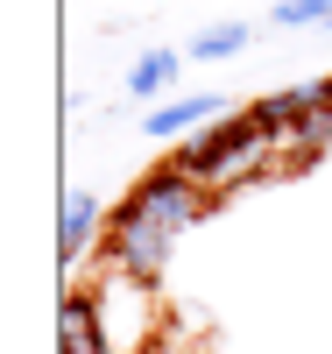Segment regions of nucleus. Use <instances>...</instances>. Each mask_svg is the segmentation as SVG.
Returning <instances> with one entry per match:
<instances>
[{"label": "nucleus", "instance_id": "obj_13", "mask_svg": "<svg viewBox=\"0 0 332 354\" xmlns=\"http://www.w3.org/2000/svg\"><path fill=\"white\" fill-rule=\"evenodd\" d=\"M64 354H113V347H106V340H92V347H64Z\"/></svg>", "mask_w": 332, "mask_h": 354}, {"label": "nucleus", "instance_id": "obj_11", "mask_svg": "<svg viewBox=\"0 0 332 354\" xmlns=\"http://www.w3.org/2000/svg\"><path fill=\"white\" fill-rule=\"evenodd\" d=\"M332 149V106H318L311 121H297V135H290V156L304 163V156H325Z\"/></svg>", "mask_w": 332, "mask_h": 354}, {"label": "nucleus", "instance_id": "obj_3", "mask_svg": "<svg viewBox=\"0 0 332 354\" xmlns=\"http://www.w3.org/2000/svg\"><path fill=\"white\" fill-rule=\"evenodd\" d=\"M170 255H177V227H163L156 213H141L135 198H120V205H113V220H106L99 262H113V270H128V277H148V283H156V277L170 270Z\"/></svg>", "mask_w": 332, "mask_h": 354}, {"label": "nucleus", "instance_id": "obj_7", "mask_svg": "<svg viewBox=\"0 0 332 354\" xmlns=\"http://www.w3.org/2000/svg\"><path fill=\"white\" fill-rule=\"evenodd\" d=\"M226 113V100L219 93H191V100H163V106H148V135L156 142H191V135H205V121H219Z\"/></svg>", "mask_w": 332, "mask_h": 354}, {"label": "nucleus", "instance_id": "obj_1", "mask_svg": "<svg viewBox=\"0 0 332 354\" xmlns=\"http://www.w3.org/2000/svg\"><path fill=\"white\" fill-rule=\"evenodd\" d=\"M268 149H276V142H268L248 113H240V121H213L205 135H191V142H177V170L184 177H198L205 192H233V185H248V177L268 163Z\"/></svg>", "mask_w": 332, "mask_h": 354}, {"label": "nucleus", "instance_id": "obj_9", "mask_svg": "<svg viewBox=\"0 0 332 354\" xmlns=\"http://www.w3.org/2000/svg\"><path fill=\"white\" fill-rule=\"evenodd\" d=\"M177 64H184V57H177V50H148L141 64L128 71V93H135L141 106H163V93L177 85Z\"/></svg>", "mask_w": 332, "mask_h": 354}, {"label": "nucleus", "instance_id": "obj_12", "mask_svg": "<svg viewBox=\"0 0 332 354\" xmlns=\"http://www.w3.org/2000/svg\"><path fill=\"white\" fill-rule=\"evenodd\" d=\"M276 28H332V0H283V8H268Z\"/></svg>", "mask_w": 332, "mask_h": 354}, {"label": "nucleus", "instance_id": "obj_5", "mask_svg": "<svg viewBox=\"0 0 332 354\" xmlns=\"http://www.w3.org/2000/svg\"><path fill=\"white\" fill-rule=\"evenodd\" d=\"M325 106V93H318V78H304V85H283V93H268V100H255L248 106V121L268 135V142H290L297 135V121H311V113Z\"/></svg>", "mask_w": 332, "mask_h": 354}, {"label": "nucleus", "instance_id": "obj_4", "mask_svg": "<svg viewBox=\"0 0 332 354\" xmlns=\"http://www.w3.org/2000/svg\"><path fill=\"white\" fill-rule=\"evenodd\" d=\"M128 198L141 205V213H156L163 227H177V234H184V227H198V220H205V205H213V192H205L198 177H184L177 163H156V170H148Z\"/></svg>", "mask_w": 332, "mask_h": 354}, {"label": "nucleus", "instance_id": "obj_2", "mask_svg": "<svg viewBox=\"0 0 332 354\" xmlns=\"http://www.w3.org/2000/svg\"><path fill=\"white\" fill-rule=\"evenodd\" d=\"M92 305H99V333H106L113 354H148L156 347V283L148 277H128L113 262H99Z\"/></svg>", "mask_w": 332, "mask_h": 354}, {"label": "nucleus", "instance_id": "obj_8", "mask_svg": "<svg viewBox=\"0 0 332 354\" xmlns=\"http://www.w3.org/2000/svg\"><path fill=\"white\" fill-rule=\"evenodd\" d=\"M57 340H64V347H92V340H106V333H99L92 290H64V298H57Z\"/></svg>", "mask_w": 332, "mask_h": 354}, {"label": "nucleus", "instance_id": "obj_6", "mask_svg": "<svg viewBox=\"0 0 332 354\" xmlns=\"http://www.w3.org/2000/svg\"><path fill=\"white\" fill-rule=\"evenodd\" d=\"M106 220H113V213H99L85 192H64V227H57V255H64V270H78L85 255H99Z\"/></svg>", "mask_w": 332, "mask_h": 354}, {"label": "nucleus", "instance_id": "obj_10", "mask_svg": "<svg viewBox=\"0 0 332 354\" xmlns=\"http://www.w3.org/2000/svg\"><path fill=\"white\" fill-rule=\"evenodd\" d=\"M248 50V21H219V28H198L191 36V57L198 64H213V57H240Z\"/></svg>", "mask_w": 332, "mask_h": 354}]
</instances>
